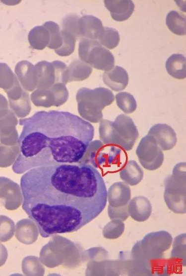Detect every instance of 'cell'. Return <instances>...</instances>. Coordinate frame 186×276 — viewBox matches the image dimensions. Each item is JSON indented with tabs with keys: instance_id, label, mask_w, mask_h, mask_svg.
<instances>
[{
	"instance_id": "6da1fadb",
	"label": "cell",
	"mask_w": 186,
	"mask_h": 276,
	"mask_svg": "<svg viewBox=\"0 0 186 276\" xmlns=\"http://www.w3.org/2000/svg\"><path fill=\"white\" fill-rule=\"evenodd\" d=\"M22 207L41 236L76 231L105 208L107 190L99 172L88 164L36 167L21 176Z\"/></svg>"
},
{
	"instance_id": "7a4b0ae2",
	"label": "cell",
	"mask_w": 186,
	"mask_h": 276,
	"mask_svg": "<svg viewBox=\"0 0 186 276\" xmlns=\"http://www.w3.org/2000/svg\"><path fill=\"white\" fill-rule=\"evenodd\" d=\"M18 123V153L12 166L17 174L36 167L80 163L94 135L91 123L66 111H39Z\"/></svg>"
},
{
	"instance_id": "3957f363",
	"label": "cell",
	"mask_w": 186,
	"mask_h": 276,
	"mask_svg": "<svg viewBox=\"0 0 186 276\" xmlns=\"http://www.w3.org/2000/svg\"><path fill=\"white\" fill-rule=\"evenodd\" d=\"M99 134L104 143L126 151L132 149L139 136L133 120L123 114L118 115L113 121L103 119L99 126Z\"/></svg>"
},
{
	"instance_id": "277c9868",
	"label": "cell",
	"mask_w": 186,
	"mask_h": 276,
	"mask_svg": "<svg viewBox=\"0 0 186 276\" xmlns=\"http://www.w3.org/2000/svg\"><path fill=\"white\" fill-rule=\"evenodd\" d=\"M114 98L113 92L105 88H81L77 94L79 112L86 120L98 122L103 118V109L112 104Z\"/></svg>"
},
{
	"instance_id": "5b68a950",
	"label": "cell",
	"mask_w": 186,
	"mask_h": 276,
	"mask_svg": "<svg viewBox=\"0 0 186 276\" xmlns=\"http://www.w3.org/2000/svg\"><path fill=\"white\" fill-rule=\"evenodd\" d=\"M78 55L81 61L96 69L107 71L114 67L113 55L96 40L82 38Z\"/></svg>"
},
{
	"instance_id": "8992f818",
	"label": "cell",
	"mask_w": 186,
	"mask_h": 276,
	"mask_svg": "<svg viewBox=\"0 0 186 276\" xmlns=\"http://www.w3.org/2000/svg\"><path fill=\"white\" fill-rule=\"evenodd\" d=\"M123 154L120 148L96 140L91 142L85 155H89L88 164L90 163L95 168H108L119 166L124 157Z\"/></svg>"
},
{
	"instance_id": "52a82bcc",
	"label": "cell",
	"mask_w": 186,
	"mask_h": 276,
	"mask_svg": "<svg viewBox=\"0 0 186 276\" xmlns=\"http://www.w3.org/2000/svg\"><path fill=\"white\" fill-rule=\"evenodd\" d=\"M141 165L146 169L153 171L162 165L164 154L153 137L147 134L143 137L136 150Z\"/></svg>"
},
{
	"instance_id": "ba28073f",
	"label": "cell",
	"mask_w": 186,
	"mask_h": 276,
	"mask_svg": "<svg viewBox=\"0 0 186 276\" xmlns=\"http://www.w3.org/2000/svg\"><path fill=\"white\" fill-rule=\"evenodd\" d=\"M164 197L166 203L183 202L186 196V163L181 162L174 168L172 175L165 181Z\"/></svg>"
},
{
	"instance_id": "9c48e42d",
	"label": "cell",
	"mask_w": 186,
	"mask_h": 276,
	"mask_svg": "<svg viewBox=\"0 0 186 276\" xmlns=\"http://www.w3.org/2000/svg\"><path fill=\"white\" fill-rule=\"evenodd\" d=\"M152 136L163 151L172 149L177 142L176 133L174 129L165 123H158L152 126L148 134Z\"/></svg>"
},
{
	"instance_id": "30bf717a",
	"label": "cell",
	"mask_w": 186,
	"mask_h": 276,
	"mask_svg": "<svg viewBox=\"0 0 186 276\" xmlns=\"http://www.w3.org/2000/svg\"><path fill=\"white\" fill-rule=\"evenodd\" d=\"M104 5L112 18L117 21L127 20L132 14L135 5L130 0H105Z\"/></svg>"
},
{
	"instance_id": "8fae6325",
	"label": "cell",
	"mask_w": 186,
	"mask_h": 276,
	"mask_svg": "<svg viewBox=\"0 0 186 276\" xmlns=\"http://www.w3.org/2000/svg\"><path fill=\"white\" fill-rule=\"evenodd\" d=\"M130 197V187L124 182L114 183L107 192L109 205L113 207H120L127 205Z\"/></svg>"
},
{
	"instance_id": "7c38bea8",
	"label": "cell",
	"mask_w": 186,
	"mask_h": 276,
	"mask_svg": "<svg viewBox=\"0 0 186 276\" xmlns=\"http://www.w3.org/2000/svg\"><path fill=\"white\" fill-rule=\"evenodd\" d=\"M127 211L134 220L143 222L147 220L151 215V202L147 197L143 196L134 197L129 201Z\"/></svg>"
},
{
	"instance_id": "4fadbf2b",
	"label": "cell",
	"mask_w": 186,
	"mask_h": 276,
	"mask_svg": "<svg viewBox=\"0 0 186 276\" xmlns=\"http://www.w3.org/2000/svg\"><path fill=\"white\" fill-rule=\"evenodd\" d=\"M103 80L111 90L118 92L126 88L129 77L125 69L121 66H115L112 69L104 72Z\"/></svg>"
},
{
	"instance_id": "5bb4252c",
	"label": "cell",
	"mask_w": 186,
	"mask_h": 276,
	"mask_svg": "<svg viewBox=\"0 0 186 276\" xmlns=\"http://www.w3.org/2000/svg\"><path fill=\"white\" fill-rule=\"evenodd\" d=\"M79 29L81 37L96 40L102 33L104 27L99 18L85 15L80 18Z\"/></svg>"
},
{
	"instance_id": "9a60e30c",
	"label": "cell",
	"mask_w": 186,
	"mask_h": 276,
	"mask_svg": "<svg viewBox=\"0 0 186 276\" xmlns=\"http://www.w3.org/2000/svg\"><path fill=\"white\" fill-rule=\"evenodd\" d=\"M120 177L124 183L133 186L141 181L143 177V171L136 161L130 160L122 166L120 172Z\"/></svg>"
},
{
	"instance_id": "2e32d148",
	"label": "cell",
	"mask_w": 186,
	"mask_h": 276,
	"mask_svg": "<svg viewBox=\"0 0 186 276\" xmlns=\"http://www.w3.org/2000/svg\"><path fill=\"white\" fill-rule=\"evenodd\" d=\"M15 73L22 85L27 88H32L37 83L35 66L30 62L23 60L17 63Z\"/></svg>"
},
{
	"instance_id": "e0dca14e",
	"label": "cell",
	"mask_w": 186,
	"mask_h": 276,
	"mask_svg": "<svg viewBox=\"0 0 186 276\" xmlns=\"http://www.w3.org/2000/svg\"><path fill=\"white\" fill-rule=\"evenodd\" d=\"M186 57L182 54H173L167 60L165 64L168 73L174 78L184 79L186 76Z\"/></svg>"
},
{
	"instance_id": "ac0fdd59",
	"label": "cell",
	"mask_w": 186,
	"mask_h": 276,
	"mask_svg": "<svg viewBox=\"0 0 186 276\" xmlns=\"http://www.w3.org/2000/svg\"><path fill=\"white\" fill-rule=\"evenodd\" d=\"M28 40L32 48L36 50H43L48 47L49 43V32L43 25L35 26L29 31Z\"/></svg>"
},
{
	"instance_id": "d6986e66",
	"label": "cell",
	"mask_w": 186,
	"mask_h": 276,
	"mask_svg": "<svg viewBox=\"0 0 186 276\" xmlns=\"http://www.w3.org/2000/svg\"><path fill=\"white\" fill-rule=\"evenodd\" d=\"M37 82L42 87L50 85L55 81L54 68L52 63L46 61L35 65Z\"/></svg>"
},
{
	"instance_id": "ffe728a7",
	"label": "cell",
	"mask_w": 186,
	"mask_h": 276,
	"mask_svg": "<svg viewBox=\"0 0 186 276\" xmlns=\"http://www.w3.org/2000/svg\"><path fill=\"white\" fill-rule=\"evenodd\" d=\"M67 68L69 82L84 80L92 72L91 66L79 60L73 61Z\"/></svg>"
},
{
	"instance_id": "44dd1931",
	"label": "cell",
	"mask_w": 186,
	"mask_h": 276,
	"mask_svg": "<svg viewBox=\"0 0 186 276\" xmlns=\"http://www.w3.org/2000/svg\"><path fill=\"white\" fill-rule=\"evenodd\" d=\"M166 23L169 29L178 35H185L186 33V16L180 12L172 10L167 15Z\"/></svg>"
},
{
	"instance_id": "7402d4cb",
	"label": "cell",
	"mask_w": 186,
	"mask_h": 276,
	"mask_svg": "<svg viewBox=\"0 0 186 276\" xmlns=\"http://www.w3.org/2000/svg\"><path fill=\"white\" fill-rule=\"evenodd\" d=\"M115 98L118 106L125 113H131L135 110L136 101L130 93L120 92L116 94Z\"/></svg>"
},
{
	"instance_id": "603a6c76",
	"label": "cell",
	"mask_w": 186,
	"mask_h": 276,
	"mask_svg": "<svg viewBox=\"0 0 186 276\" xmlns=\"http://www.w3.org/2000/svg\"><path fill=\"white\" fill-rule=\"evenodd\" d=\"M48 30L50 35V42L48 47L57 50L62 45V38L59 25L52 21H48L43 25Z\"/></svg>"
},
{
	"instance_id": "cb8c5ba5",
	"label": "cell",
	"mask_w": 186,
	"mask_h": 276,
	"mask_svg": "<svg viewBox=\"0 0 186 276\" xmlns=\"http://www.w3.org/2000/svg\"><path fill=\"white\" fill-rule=\"evenodd\" d=\"M99 43L109 49L116 47L120 40L118 31L115 28L104 27L98 39Z\"/></svg>"
},
{
	"instance_id": "d4e9b609",
	"label": "cell",
	"mask_w": 186,
	"mask_h": 276,
	"mask_svg": "<svg viewBox=\"0 0 186 276\" xmlns=\"http://www.w3.org/2000/svg\"><path fill=\"white\" fill-rule=\"evenodd\" d=\"M61 34L62 43L59 48L55 50V52L60 56H68L74 50L76 38L69 32L62 29Z\"/></svg>"
},
{
	"instance_id": "484cf974",
	"label": "cell",
	"mask_w": 186,
	"mask_h": 276,
	"mask_svg": "<svg viewBox=\"0 0 186 276\" xmlns=\"http://www.w3.org/2000/svg\"><path fill=\"white\" fill-rule=\"evenodd\" d=\"M124 225L122 221L113 219L105 225L103 234L107 239H114L119 237L124 232Z\"/></svg>"
},
{
	"instance_id": "4316f807",
	"label": "cell",
	"mask_w": 186,
	"mask_h": 276,
	"mask_svg": "<svg viewBox=\"0 0 186 276\" xmlns=\"http://www.w3.org/2000/svg\"><path fill=\"white\" fill-rule=\"evenodd\" d=\"M17 83L16 77L10 67L0 63V88L6 89Z\"/></svg>"
},
{
	"instance_id": "83f0119b",
	"label": "cell",
	"mask_w": 186,
	"mask_h": 276,
	"mask_svg": "<svg viewBox=\"0 0 186 276\" xmlns=\"http://www.w3.org/2000/svg\"><path fill=\"white\" fill-rule=\"evenodd\" d=\"M80 18L79 16L75 14L65 16L62 22V30L69 32L76 38L81 37L79 29Z\"/></svg>"
},
{
	"instance_id": "f1b7e54d",
	"label": "cell",
	"mask_w": 186,
	"mask_h": 276,
	"mask_svg": "<svg viewBox=\"0 0 186 276\" xmlns=\"http://www.w3.org/2000/svg\"><path fill=\"white\" fill-rule=\"evenodd\" d=\"M54 68L55 80L66 83L68 81V68L62 62L54 61L52 62Z\"/></svg>"
},
{
	"instance_id": "f546056e",
	"label": "cell",
	"mask_w": 186,
	"mask_h": 276,
	"mask_svg": "<svg viewBox=\"0 0 186 276\" xmlns=\"http://www.w3.org/2000/svg\"><path fill=\"white\" fill-rule=\"evenodd\" d=\"M12 223L6 217H0V240L5 241L8 239L12 232Z\"/></svg>"
},
{
	"instance_id": "4dcf8cb0",
	"label": "cell",
	"mask_w": 186,
	"mask_h": 276,
	"mask_svg": "<svg viewBox=\"0 0 186 276\" xmlns=\"http://www.w3.org/2000/svg\"><path fill=\"white\" fill-rule=\"evenodd\" d=\"M108 214L111 219H119L121 221L125 220L128 217L127 205L120 207H113L109 205Z\"/></svg>"
},
{
	"instance_id": "1f68e13d",
	"label": "cell",
	"mask_w": 186,
	"mask_h": 276,
	"mask_svg": "<svg viewBox=\"0 0 186 276\" xmlns=\"http://www.w3.org/2000/svg\"><path fill=\"white\" fill-rule=\"evenodd\" d=\"M6 257V251L4 250V248L0 245V266L3 264Z\"/></svg>"
},
{
	"instance_id": "d6a6232c",
	"label": "cell",
	"mask_w": 186,
	"mask_h": 276,
	"mask_svg": "<svg viewBox=\"0 0 186 276\" xmlns=\"http://www.w3.org/2000/svg\"><path fill=\"white\" fill-rule=\"evenodd\" d=\"M7 105V102L5 98L0 94V107L3 106H6Z\"/></svg>"
}]
</instances>
